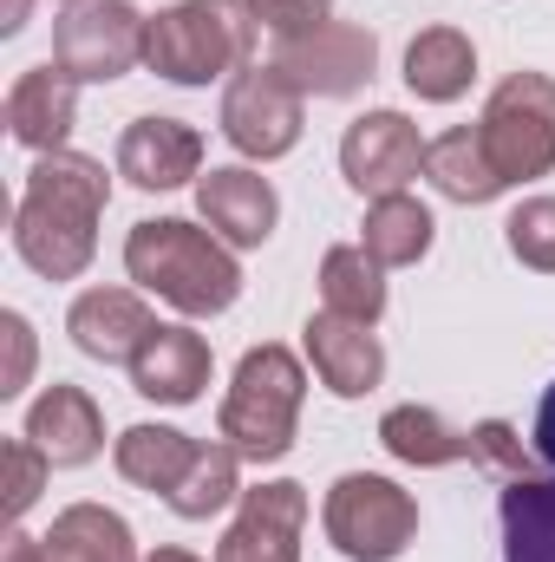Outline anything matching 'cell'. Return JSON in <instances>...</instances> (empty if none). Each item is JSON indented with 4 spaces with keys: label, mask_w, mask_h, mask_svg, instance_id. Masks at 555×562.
I'll return each instance as SVG.
<instances>
[{
    "label": "cell",
    "mask_w": 555,
    "mask_h": 562,
    "mask_svg": "<svg viewBox=\"0 0 555 562\" xmlns=\"http://www.w3.org/2000/svg\"><path fill=\"white\" fill-rule=\"evenodd\" d=\"M112 203V177L99 157L79 150H46L26 170L20 210H13V249L33 276L79 281L99 256V216Z\"/></svg>",
    "instance_id": "1"
},
{
    "label": "cell",
    "mask_w": 555,
    "mask_h": 562,
    "mask_svg": "<svg viewBox=\"0 0 555 562\" xmlns=\"http://www.w3.org/2000/svg\"><path fill=\"white\" fill-rule=\"evenodd\" d=\"M125 269L138 288H150L157 301H170L190 321H209V314L236 307V294H242V269H236L229 243L216 229L183 223V216L138 223L125 236Z\"/></svg>",
    "instance_id": "2"
},
{
    "label": "cell",
    "mask_w": 555,
    "mask_h": 562,
    "mask_svg": "<svg viewBox=\"0 0 555 562\" xmlns=\"http://www.w3.org/2000/svg\"><path fill=\"white\" fill-rule=\"evenodd\" d=\"M256 53L249 0H177L144 26V66L170 86H209Z\"/></svg>",
    "instance_id": "3"
},
{
    "label": "cell",
    "mask_w": 555,
    "mask_h": 562,
    "mask_svg": "<svg viewBox=\"0 0 555 562\" xmlns=\"http://www.w3.org/2000/svg\"><path fill=\"white\" fill-rule=\"evenodd\" d=\"M301 400H307V373L287 347H249L236 367V386L223 400V438L256 458L275 464L294 451V425H301Z\"/></svg>",
    "instance_id": "4"
},
{
    "label": "cell",
    "mask_w": 555,
    "mask_h": 562,
    "mask_svg": "<svg viewBox=\"0 0 555 562\" xmlns=\"http://www.w3.org/2000/svg\"><path fill=\"white\" fill-rule=\"evenodd\" d=\"M320 524H327V543L347 562H393V557H406V543L418 537V504L393 477L347 471L327 491Z\"/></svg>",
    "instance_id": "5"
},
{
    "label": "cell",
    "mask_w": 555,
    "mask_h": 562,
    "mask_svg": "<svg viewBox=\"0 0 555 562\" xmlns=\"http://www.w3.org/2000/svg\"><path fill=\"white\" fill-rule=\"evenodd\" d=\"M477 132L490 144V164L503 170V183H530V177H550L555 170V79L550 72H510Z\"/></svg>",
    "instance_id": "6"
},
{
    "label": "cell",
    "mask_w": 555,
    "mask_h": 562,
    "mask_svg": "<svg viewBox=\"0 0 555 562\" xmlns=\"http://www.w3.org/2000/svg\"><path fill=\"white\" fill-rule=\"evenodd\" d=\"M144 26L132 0H66L53 20V66L79 86H112L144 59Z\"/></svg>",
    "instance_id": "7"
},
{
    "label": "cell",
    "mask_w": 555,
    "mask_h": 562,
    "mask_svg": "<svg viewBox=\"0 0 555 562\" xmlns=\"http://www.w3.org/2000/svg\"><path fill=\"white\" fill-rule=\"evenodd\" d=\"M373 59H380V46H373V33L366 26H347V20H327V26H314V33H301V40H275V66L281 79L307 99H353L366 79H373Z\"/></svg>",
    "instance_id": "8"
},
{
    "label": "cell",
    "mask_w": 555,
    "mask_h": 562,
    "mask_svg": "<svg viewBox=\"0 0 555 562\" xmlns=\"http://www.w3.org/2000/svg\"><path fill=\"white\" fill-rule=\"evenodd\" d=\"M223 138L242 157H287L301 144V92L275 66H242L223 92Z\"/></svg>",
    "instance_id": "9"
},
{
    "label": "cell",
    "mask_w": 555,
    "mask_h": 562,
    "mask_svg": "<svg viewBox=\"0 0 555 562\" xmlns=\"http://www.w3.org/2000/svg\"><path fill=\"white\" fill-rule=\"evenodd\" d=\"M418 170H424V138H418V125L406 112H366V119L347 125V138H340V177L360 196H373V203L399 196Z\"/></svg>",
    "instance_id": "10"
},
{
    "label": "cell",
    "mask_w": 555,
    "mask_h": 562,
    "mask_svg": "<svg viewBox=\"0 0 555 562\" xmlns=\"http://www.w3.org/2000/svg\"><path fill=\"white\" fill-rule=\"evenodd\" d=\"M301 530H307V491L287 477L256 484L242 491V510L216 543V562H301Z\"/></svg>",
    "instance_id": "11"
},
{
    "label": "cell",
    "mask_w": 555,
    "mask_h": 562,
    "mask_svg": "<svg viewBox=\"0 0 555 562\" xmlns=\"http://www.w3.org/2000/svg\"><path fill=\"white\" fill-rule=\"evenodd\" d=\"M307 360H314L320 386L340 393V400H360V393H373V386L386 380V347H380V334H373L366 321H347V314H327V307L307 321Z\"/></svg>",
    "instance_id": "12"
},
{
    "label": "cell",
    "mask_w": 555,
    "mask_h": 562,
    "mask_svg": "<svg viewBox=\"0 0 555 562\" xmlns=\"http://www.w3.org/2000/svg\"><path fill=\"white\" fill-rule=\"evenodd\" d=\"M196 210H203V223H209L229 249H262V243L275 236V216H281L269 177H256V170H242V164L196 177Z\"/></svg>",
    "instance_id": "13"
},
{
    "label": "cell",
    "mask_w": 555,
    "mask_h": 562,
    "mask_svg": "<svg viewBox=\"0 0 555 562\" xmlns=\"http://www.w3.org/2000/svg\"><path fill=\"white\" fill-rule=\"evenodd\" d=\"M66 334L79 340V353H92L105 367H132L138 347L157 334V321L132 288H86L66 314Z\"/></svg>",
    "instance_id": "14"
},
{
    "label": "cell",
    "mask_w": 555,
    "mask_h": 562,
    "mask_svg": "<svg viewBox=\"0 0 555 562\" xmlns=\"http://www.w3.org/2000/svg\"><path fill=\"white\" fill-rule=\"evenodd\" d=\"M118 177H132L138 190H177L190 177H203V138L183 119H132L118 138Z\"/></svg>",
    "instance_id": "15"
},
{
    "label": "cell",
    "mask_w": 555,
    "mask_h": 562,
    "mask_svg": "<svg viewBox=\"0 0 555 562\" xmlns=\"http://www.w3.org/2000/svg\"><path fill=\"white\" fill-rule=\"evenodd\" d=\"M72 119H79V79H66L59 66H33V72L13 79V92H7V132H13V144H26L39 157L66 150Z\"/></svg>",
    "instance_id": "16"
},
{
    "label": "cell",
    "mask_w": 555,
    "mask_h": 562,
    "mask_svg": "<svg viewBox=\"0 0 555 562\" xmlns=\"http://www.w3.org/2000/svg\"><path fill=\"white\" fill-rule=\"evenodd\" d=\"M26 438L46 451L53 471H72V464H92L105 451V419L92 406V393L79 386H46L26 413Z\"/></svg>",
    "instance_id": "17"
},
{
    "label": "cell",
    "mask_w": 555,
    "mask_h": 562,
    "mask_svg": "<svg viewBox=\"0 0 555 562\" xmlns=\"http://www.w3.org/2000/svg\"><path fill=\"white\" fill-rule=\"evenodd\" d=\"M132 386L157 406H190L209 386V340L190 327H157L132 360Z\"/></svg>",
    "instance_id": "18"
},
{
    "label": "cell",
    "mask_w": 555,
    "mask_h": 562,
    "mask_svg": "<svg viewBox=\"0 0 555 562\" xmlns=\"http://www.w3.org/2000/svg\"><path fill=\"white\" fill-rule=\"evenodd\" d=\"M424 177H431V190L451 196V203H490V196L510 190L503 170L490 164V144H484L477 125H457V132H444V138L424 144Z\"/></svg>",
    "instance_id": "19"
},
{
    "label": "cell",
    "mask_w": 555,
    "mask_h": 562,
    "mask_svg": "<svg viewBox=\"0 0 555 562\" xmlns=\"http://www.w3.org/2000/svg\"><path fill=\"white\" fill-rule=\"evenodd\" d=\"M33 562H138L132 543V524L105 504H72L53 517V530L39 537V557Z\"/></svg>",
    "instance_id": "20"
},
{
    "label": "cell",
    "mask_w": 555,
    "mask_h": 562,
    "mask_svg": "<svg viewBox=\"0 0 555 562\" xmlns=\"http://www.w3.org/2000/svg\"><path fill=\"white\" fill-rule=\"evenodd\" d=\"M471 79H477V46L457 26H424L412 46H406V86H412L424 105L464 99Z\"/></svg>",
    "instance_id": "21"
},
{
    "label": "cell",
    "mask_w": 555,
    "mask_h": 562,
    "mask_svg": "<svg viewBox=\"0 0 555 562\" xmlns=\"http://www.w3.org/2000/svg\"><path fill=\"white\" fill-rule=\"evenodd\" d=\"M503 562H555V477H510L503 497Z\"/></svg>",
    "instance_id": "22"
},
{
    "label": "cell",
    "mask_w": 555,
    "mask_h": 562,
    "mask_svg": "<svg viewBox=\"0 0 555 562\" xmlns=\"http://www.w3.org/2000/svg\"><path fill=\"white\" fill-rule=\"evenodd\" d=\"M196 451H203V445L183 438V431H170V425H132L112 458H118V477H125V484L170 497V491L183 484V471L196 464Z\"/></svg>",
    "instance_id": "23"
},
{
    "label": "cell",
    "mask_w": 555,
    "mask_h": 562,
    "mask_svg": "<svg viewBox=\"0 0 555 562\" xmlns=\"http://www.w3.org/2000/svg\"><path fill=\"white\" fill-rule=\"evenodd\" d=\"M380 445H386L393 458L418 464V471H431V464H457V458H477V438L457 431V425H444L431 406H393V413L380 419Z\"/></svg>",
    "instance_id": "24"
},
{
    "label": "cell",
    "mask_w": 555,
    "mask_h": 562,
    "mask_svg": "<svg viewBox=\"0 0 555 562\" xmlns=\"http://www.w3.org/2000/svg\"><path fill=\"white\" fill-rule=\"evenodd\" d=\"M431 229H438L431 210L399 190V196H380V203L366 210V243H360V249H366L380 269H412L418 256L431 249Z\"/></svg>",
    "instance_id": "25"
},
{
    "label": "cell",
    "mask_w": 555,
    "mask_h": 562,
    "mask_svg": "<svg viewBox=\"0 0 555 562\" xmlns=\"http://www.w3.org/2000/svg\"><path fill=\"white\" fill-rule=\"evenodd\" d=\"M320 301H327V314H347V321H380L386 314V269L366 256V249H327V262H320Z\"/></svg>",
    "instance_id": "26"
},
{
    "label": "cell",
    "mask_w": 555,
    "mask_h": 562,
    "mask_svg": "<svg viewBox=\"0 0 555 562\" xmlns=\"http://www.w3.org/2000/svg\"><path fill=\"white\" fill-rule=\"evenodd\" d=\"M236 464H242V451H236V445H203V451H196V464L183 471V484H177L163 504H170L177 517H190V524H203V517L229 510V504L242 497Z\"/></svg>",
    "instance_id": "27"
},
{
    "label": "cell",
    "mask_w": 555,
    "mask_h": 562,
    "mask_svg": "<svg viewBox=\"0 0 555 562\" xmlns=\"http://www.w3.org/2000/svg\"><path fill=\"white\" fill-rule=\"evenodd\" d=\"M503 236H510V256H517L523 269L555 276V196H530V203H517L510 223H503Z\"/></svg>",
    "instance_id": "28"
},
{
    "label": "cell",
    "mask_w": 555,
    "mask_h": 562,
    "mask_svg": "<svg viewBox=\"0 0 555 562\" xmlns=\"http://www.w3.org/2000/svg\"><path fill=\"white\" fill-rule=\"evenodd\" d=\"M0 464H7V517L20 524L26 504L39 497V484H46L53 464H46V451H39L33 438H7V445H0Z\"/></svg>",
    "instance_id": "29"
},
{
    "label": "cell",
    "mask_w": 555,
    "mask_h": 562,
    "mask_svg": "<svg viewBox=\"0 0 555 562\" xmlns=\"http://www.w3.org/2000/svg\"><path fill=\"white\" fill-rule=\"evenodd\" d=\"M249 13L275 40H301V33H314V26L333 20V0H249Z\"/></svg>",
    "instance_id": "30"
},
{
    "label": "cell",
    "mask_w": 555,
    "mask_h": 562,
    "mask_svg": "<svg viewBox=\"0 0 555 562\" xmlns=\"http://www.w3.org/2000/svg\"><path fill=\"white\" fill-rule=\"evenodd\" d=\"M471 438H477V458H471V464H490V471H503V477H523V471H530V458H523V438H517L503 419L471 425Z\"/></svg>",
    "instance_id": "31"
},
{
    "label": "cell",
    "mask_w": 555,
    "mask_h": 562,
    "mask_svg": "<svg viewBox=\"0 0 555 562\" xmlns=\"http://www.w3.org/2000/svg\"><path fill=\"white\" fill-rule=\"evenodd\" d=\"M0 334H7V373H0V393L13 400V393L26 386V367H33V334H26V321H20V314H7V321H0Z\"/></svg>",
    "instance_id": "32"
},
{
    "label": "cell",
    "mask_w": 555,
    "mask_h": 562,
    "mask_svg": "<svg viewBox=\"0 0 555 562\" xmlns=\"http://www.w3.org/2000/svg\"><path fill=\"white\" fill-rule=\"evenodd\" d=\"M536 451L555 464V386L543 393V406H536Z\"/></svg>",
    "instance_id": "33"
},
{
    "label": "cell",
    "mask_w": 555,
    "mask_h": 562,
    "mask_svg": "<svg viewBox=\"0 0 555 562\" xmlns=\"http://www.w3.org/2000/svg\"><path fill=\"white\" fill-rule=\"evenodd\" d=\"M33 557H39V543H33L20 524H13V530H7V562H33Z\"/></svg>",
    "instance_id": "34"
},
{
    "label": "cell",
    "mask_w": 555,
    "mask_h": 562,
    "mask_svg": "<svg viewBox=\"0 0 555 562\" xmlns=\"http://www.w3.org/2000/svg\"><path fill=\"white\" fill-rule=\"evenodd\" d=\"M144 562H203V557H190V550H150Z\"/></svg>",
    "instance_id": "35"
},
{
    "label": "cell",
    "mask_w": 555,
    "mask_h": 562,
    "mask_svg": "<svg viewBox=\"0 0 555 562\" xmlns=\"http://www.w3.org/2000/svg\"><path fill=\"white\" fill-rule=\"evenodd\" d=\"M20 26H26V0H13V7H7V33H20Z\"/></svg>",
    "instance_id": "36"
}]
</instances>
